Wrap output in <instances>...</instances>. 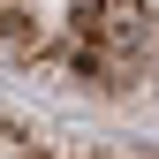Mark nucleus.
Instances as JSON below:
<instances>
[{
  "mask_svg": "<svg viewBox=\"0 0 159 159\" xmlns=\"http://www.w3.org/2000/svg\"><path fill=\"white\" fill-rule=\"evenodd\" d=\"M152 84H159V68H152Z\"/></svg>",
  "mask_w": 159,
  "mask_h": 159,
  "instance_id": "1",
  "label": "nucleus"
}]
</instances>
